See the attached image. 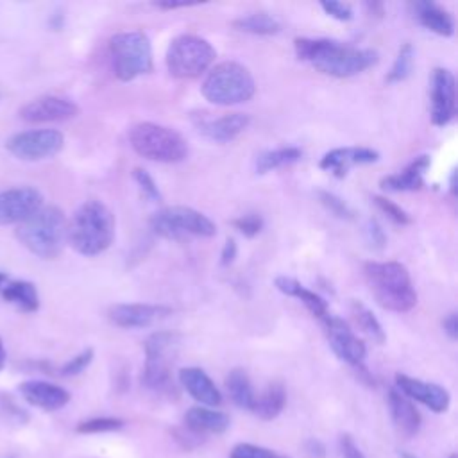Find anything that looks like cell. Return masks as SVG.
I'll list each match as a JSON object with an SVG mask.
<instances>
[{
	"label": "cell",
	"instance_id": "obj_27",
	"mask_svg": "<svg viewBox=\"0 0 458 458\" xmlns=\"http://www.w3.org/2000/svg\"><path fill=\"white\" fill-rule=\"evenodd\" d=\"M286 404V388L279 381H272L267 388L254 397V404L250 411L258 415L261 420L276 419Z\"/></svg>",
	"mask_w": 458,
	"mask_h": 458
},
{
	"label": "cell",
	"instance_id": "obj_49",
	"mask_svg": "<svg viewBox=\"0 0 458 458\" xmlns=\"http://www.w3.org/2000/svg\"><path fill=\"white\" fill-rule=\"evenodd\" d=\"M454 177H456V172L453 170V174H451V181H449V190H451V193L454 195V191H456V184H454Z\"/></svg>",
	"mask_w": 458,
	"mask_h": 458
},
{
	"label": "cell",
	"instance_id": "obj_26",
	"mask_svg": "<svg viewBox=\"0 0 458 458\" xmlns=\"http://www.w3.org/2000/svg\"><path fill=\"white\" fill-rule=\"evenodd\" d=\"M413 13H415V18L419 20V23L438 34V36H444V38H451L454 34V20L453 16L444 9L440 7L438 4L435 2H415L413 4Z\"/></svg>",
	"mask_w": 458,
	"mask_h": 458
},
{
	"label": "cell",
	"instance_id": "obj_6",
	"mask_svg": "<svg viewBox=\"0 0 458 458\" xmlns=\"http://www.w3.org/2000/svg\"><path fill=\"white\" fill-rule=\"evenodd\" d=\"M127 138L132 150L148 161L179 163L188 156V141L182 134L156 122L134 123Z\"/></svg>",
	"mask_w": 458,
	"mask_h": 458
},
{
	"label": "cell",
	"instance_id": "obj_43",
	"mask_svg": "<svg viewBox=\"0 0 458 458\" xmlns=\"http://www.w3.org/2000/svg\"><path fill=\"white\" fill-rule=\"evenodd\" d=\"M340 453H342V458H365L361 449L356 445L352 437L347 433L340 435Z\"/></svg>",
	"mask_w": 458,
	"mask_h": 458
},
{
	"label": "cell",
	"instance_id": "obj_33",
	"mask_svg": "<svg viewBox=\"0 0 458 458\" xmlns=\"http://www.w3.org/2000/svg\"><path fill=\"white\" fill-rule=\"evenodd\" d=\"M413 59H415V50L411 43H404L399 52L397 57L390 68V72L386 73V82L394 84V82H401L404 79L410 77L411 68H413Z\"/></svg>",
	"mask_w": 458,
	"mask_h": 458
},
{
	"label": "cell",
	"instance_id": "obj_41",
	"mask_svg": "<svg viewBox=\"0 0 458 458\" xmlns=\"http://www.w3.org/2000/svg\"><path fill=\"white\" fill-rule=\"evenodd\" d=\"M363 229H365V240H367V243H369L374 250H381V249L386 245V234H385V231H383V227L379 225L377 220H374V218L367 220V224H365Z\"/></svg>",
	"mask_w": 458,
	"mask_h": 458
},
{
	"label": "cell",
	"instance_id": "obj_42",
	"mask_svg": "<svg viewBox=\"0 0 458 458\" xmlns=\"http://www.w3.org/2000/svg\"><path fill=\"white\" fill-rule=\"evenodd\" d=\"M320 7L324 9L326 14L338 21H349L352 18V7L344 2H320Z\"/></svg>",
	"mask_w": 458,
	"mask_h": 458
},
{
	"label": "cell",
	"instance_id": "obj_32",
	"mask_svg": "<svg viewBox=\"0 0 458 458\" xmlns=\"http://www.w3.org/2000/svg\"><path fill=\"white\" fill-rule=\"evenodd\" d=\"M351 315H352L356 326H358L369 338H372V342L383 344V342L386 340V335H385V331H383L381 322L376 318V315H374L361 301H356V299L351 301Z\"/></svg>",
	"mask_w": 458,
	"mask_h": 458
},
{
	"label": "cell",
	"instance_id": "obj_34",
	"mask_svg": "<svg viewBox=\"0 0 458 458\" xmlns=\"http://www.w3.org/2000/svg\"><path fill=\"white\" fill-rule=\"evenodd\" d=\"M122 426H123L122 419H116V417H95V419H88V420L79 422L75 431L77 433H86V435L107 433V431H116Z\"/></svg>",
	"mask_w": 458,
	"mask_h": 458
},
{
	"label": "cell",
	"instance_id": "obj_29",
	"mask_svg": "<svg viewBox=\"0 0 458 458\" xmlns=\"http://www.w3.org/2000/svg\"><path fill=\"white\" fill-rule=\"evenodd\" d=\"M225 390L231 401L243 410H250L254 404V388L243 369H233L225 377Z\"/></svg>",
	"mask_w": 458,
	"mask_h": 458
},
{
	"label": "cell",
	"instance_id": "obj_7",
	"mask_svg": "<svg viewBox=\"0 0 458 458\" xmlns=\"http://www.w3.org/2000/svg\"><path fill=\"white\" fill-rule=\"evenodd\" d=\"M109 57L118 81L129 82L152 72V45L143 30L116 32L109 39Z\"/></svg>",
	"mask_w": 458,
	"mask_h": 458
},
{
	"label": "cell",
	"instance_id": "obj_52",
	"mask_svg": "<svg viewBox=\"0 0 458 458\" xmlns=\"http://www.w3.org/2000/svg\"><path fill=\"white\" fill-rule=\"evenodd\" d=\"M276 458H286V456H276Z\"/></svg>",
	"mask_w": 458,
	"mask_h": 458
},
{
	"label": "cell",
	"instance_id": "obj_30",
	"mask_svg": "<svg viewBox=\"0 0 458 458\" xmlns=\"http://www.w3.org/2000/svg\"><path fill=\"white\" fill-rule=\"evenodd\" d=\"M302 157V150L297 147H279L272 150H263L256 156V172L267 174L281 166L297 163Z\"/></svg>",
	"mask_w": 458,
	"mask_h": 458
},
{
	"label": "cell",
	"instance_id": "obj_28",
	"mask_svg": "<svg viewBox=\"0 0 458 458\" xmlns=\"http://www.w3.org/2000/svg\"><path fill=\"white\" fill-rule=\"evenodd\" d=\"M2 297L25 313H34L39 308V295L36 284L30 281H7L2 288Z\"/></svg>",
	"mask_w": 458,
	"mask_h": 458
},
{
	"label": "cell",
	"instance_id": "obj_17",
	"mask_svg": "<svg viewBox=\"0 0 458 458\" xmlns=\"http://www.w3.org/2000/svg\"><path fill=\"white\" fill-rule=\"evenodd\" d=\"M395 388L401 394H404L408 399L422 403L435 413L447 411L451 404V395L444 386L437 383H428L406 374H395Z\"/></svg>",
	"mask_w": 458,
	"mask_h": 458
},
{
	"label": "cell",
	"instance_id": "obj_23",
	"mask_svg": "<svg viewBox=\"0 0 458 458\" xmlns=\"http://www.w3.org/2000/svg\"><path fill=\"white\" fill-rule=\"evenodd\" d=\"M184 426L191 433L204 435H220L229 428V417L224 411L208 406H191L184 413Z\"/></svg>",
	"mask_w": 458,
	"mask_h": 458
},
{
	"label": "cell",
	"instance_id": "obj_45",
	"mask_svg": "<svg viewBox=\"0 0 458 458\" xmlns=\"http://www.w3.org/2000/svg\"><path fill=\"white\" fill-rule=\"evenodd\" d=\"M442 327H444V333L451 338V340H456L458 338V317L454 311H451L444 320H442Z\"/></svg>",
	"mask_w": 458,
	"mask_h": 458
},
{
	"label": "cell",
	"instance_id": "obj_8",
	"mask_svg": "<svg viewBox=\"0 0 458 458\" xmlns=\"http://www.w3.org/2000/svg\"><path fill=\"white\" fill-rule=\"evenodd\" d=\"M216 50L213 45L195 34L174 38L166 48V70L175 79H197L215 63Z\"/></svg>",
	"mask_w": 458,
	"mask_h": 458
},
{
	"label": "cell",
	"instance_id": "obj_51",
	"mask_svg": "<svg viewBox=\"0 0 458 458\" xmlns=\"http://www.w3.org/2000/svg\"><path fill=\"white\" fill-rule=\"evenodd\" d=\"M403 458H415V456H411V454H408V453H403ZM449 458H456V454H451Z\"/></svg>",
	"mask_w": 458,
	"mask_h": 458
},
{
	"label": "cell",
	"instance_id": "obj_2",
	"mask_svg": "<svg viewBox=\"0 0 458 458\" xmlns=\"http://www.w3.org/2000/svg\"><path fill=\"white\" fill-rule=\"evenodd\" d=\"M114 227L111 209L104 202L89 199L82 202L66 222V242L82 256H98L111 247Z\"/></svg>",
	"mask_w": 458,
	"mask_h": 458
},
{
	"label": "cell",
	"instance_id": "obj_20",
	"mask_svg": "<svg viewBox=\"0 0 458 458\" xmlns=\"http://www.w3.org/2000/svg\"><path fill=\"white\" fill-rule=\"evenodd\" d=\"M179 383L200 406L215 408L222 404V394L213 379L199 367H184L179 370Z\"/></svg>",
	"mask_w": 458,
	"mask_h": 458
},
{
	"label": "cell",
	"instance_id": "obj_19",
	"mask_svg": "<svg viewBox=\"0 0 458 458\" xmlns=\"http://www.w3.org/2000/svg\"><path fill=\"white\" fill-rule=\"evenodd\" d=\"M18 390L29 404L41 408L45 411L61 410L63 406H66L70 403V392L66 388H63L55 383L41 381V379L23 381L18 386Z\"/></svg>",
	"mask_w": 458,
	"mask_h": 458
},
{
	"label": "cell",
	"instance_id": "obj_46",
	"mask_svg": "<svg viewBox=\"0 0 458 458\" xmlns=\"http://www.w3.org/2000/svg\"><path fill=\"white\" fill-rule=\"evenodd\" d=\"M304 449H306V454L310 458H324L326 454V449L322 445L320 440H315V438H310L306 444H304Z\"/></svg>",
	"mask_w": 458,
	"mask_h": 458
},
{
	"label": "cell",
	"instance_id": "obj_44",
	"mask_svg": "<svg viewBox=\"0 0 458 458\" xmlns=\"http://www.w3.org/2000/svg\"><path fill=\"white\" fill-rule=\"evenodd\" d=\"M236 254H238V245H236L234 238H227L225 243H224V247H222V252H220V263H222L224 267L231 265V263L234 261Z\"/></svg>",
	"mask_w": 458,
	"mask_h": 458
},
{
	"label": "cell",
	"instance_id": "obj_10",
	"mask_svg": "<svg viewBox=\"0 0 458 458\" xmlns=\"http://www.w3.org/2000/svg\"><path fill=\"white\" fill-rule=\"evenodd\" d=\"M143 383L154 392H168L172 386V363L177 354L179 336L170 331H156L145 340Z\"/></svg>",
	"mask_w": 458,
	"mask_h": 458
},
{
	"label": "cell",
	"instance_id": "obj_47",
	"mask_svg": "<svg viewBox=\"0 0 458 458\" xmlns=\"http://www.w3.org/2000/svg\"><path fill=\"white\" fill-rule=\"evenodd\" d=\"M188 5H191V4H188V2H156L154 4V7H157V9H179V7H188Z\"/></svg>",
	"mask_w": 458,
	"mask_h": 458
},
{
	"label": "cell",
	"instance_id": "obj_25",
	"mask_svg": "<svg viewBox=\"0 0 458 458\" xmlns=\"http://www.w3.org/2000/svg\"><path fill=\"white\" fill-rule=\"evenodd\" d=\"M274 284H276V288H277L281 293L299 299V301L306 306V310H308L313 317H317L320 322L329 317L327 302H326L318 293H315L313 290L302 286L297 279L288 277V276H277V277L274 279Z\"/></svg>",
	"mask_w": 458,
	"mask_h": 458
},
{
	"label": "cell",
	"instance_id": "obj_48",
	"mask_svg": "<svg viewBox=\"0 0 458 458\" xmlns=\"http://www.w3.org/2000/svg\"><path fill=\"white\" fill-rule=\"evenodd\" d=\"M5 358H7L5 347H4V342H2V338H0V370H2L4 365H5Z\"/></svg>",
	"mask_w": 458,
	"mask_h": 458
},
{
	"label": "cell",
	"instance_id": "obj_5",
	"mask_svg": "<svg viewBox=\"0 0 458 458\" xmlns=\"http://www.w3.org/2000/svg\"><path fill=\"white\" fill-rule=\"evenodd\" d=\"M200 93L215 106H236L254 97L256 81L243 64L236 61H224L208 70Z\"/></svg>",
	"mask_w": 458,
	"mask_h": 458
},
{
	"label": "cell",
	"instance_id": "obj_3",
	"mask_svg": "<svg viewBox=\"0 0 458 458\" xmlns=\"http://www.w3.org/2000/svg\"><path fill=\"white\" fill-rule=\"evenodd\" d=\"M363 276L376 302L395 313H406L417 304L408 268L399 261H367Z\"/></svg>",
	"mask_w": 458,
	"mask_h": 458
},
{
	"label": "cell",
	"instance_id": "obj_40",
	"mask_svg": "<svg viewBox=\"0 0 458 458\" xmlns=\"http://www.w3.org/2000/svg\"><path fill=\"white\" fill-rule=\"evenodd\" d=\"M229 458H276V454L267 447L249 444V442H242V444H236L231 449Z\"/></svg>",
	"mask_w": 458,
	"mask_h": 458
},
{
	"label": "cell",
	"instance_id": "obj_38",
	"mask_svg": "<svg viewBox=\"0 0 458 458\" xmlns=\"http://www.w3.org/2000/svg\"><path fill=\"white\" fill-rule=\"evenodd\" d=\"M233 225H234V229H238L243 236L254 238V236H258V234L261 233V229H263V218H261V215H258V213H247V215H242V216L234 218V220H233Z\"/></svg>",
	"mask_w": 458,
	"mask_h": 458
},
{
	"label": "cell",
	"instance_id": "obj_13",
	"mask_svg": "<svg viewBox=\"0 0 458 458\" xmlns=\"http://www.w3.org/2000/svg\"><path fill=\"white\" fill-rule=\"evenodd\" d=\"M43 206V193L34 186L4 190L0 191V225L21 224Z\"/></svg>",
	"mask_w": 458,
	"mask_h": 458
},
{
	"label": "cell",
	"instance_id": "obj_31",
	"mask_svg": "<svg viewBox=\"0 0 458 458\" xmlns=\"http://www.w3.org/2000/svg\"><path fill=\"white\" fill-rule=\"evenodd\" d=\"M231 25L247 34H256V36H272L281 30V23L267 13H250L245 16H240L231 21Z\"/></svg>",
	"mask_w": 458,
	"mask_h": 458
},
{
	"label": "cell",
	"instance_id": "obj_16",
	"mask_svg": "<svg viewBox=\"0 0 458 458\" xmlns=\"http://www.w3.org/2000/svg\"><path fill=\"white\" fill-rule=\"evenodd\" d=\"M456 111L454 75L447 68H435L431 77V122L437 127L447 125Z\"/></svg>",
	"mask_w": 458,
	"mask_h": 458
},
{
	"label": "cell",
	"instance_id": "obj_14",
	"mask_svg": "<svg viewBox=\"0 0 458 458\" xmlns=\"http://www.w3.org/2000/svg\"><path fill=\"white\" fill-rule=\"evenodd\" d=\"M172 315V308L163 304L147 302H120L113 304L107 311L109 320L123 329H141L148 327Z\"/></svg>",
	"mask_w": 458,
	"mask_h": 458
},
{
	"label": "cell",
	"instance_id": "obj_37",
	"mask_svg": "<svg viewBox=\"0 0 458 458\" xmlns=\"http://www.w3.org/2000/svg\"><path fill=\"white\" fill-rule=\"evenodd\" d=\"M132 179L136 181V184L140 186L141 193H143L148 200H152V202H159V200H161V191H159V188H157L154 177H152L147 170H143V168H134V170H132Z\"/></svg>",
	"mask_w": 458,
	"mask_h": 458
},
{
	"label": "cell",
	"instance_id": "obj_53",
	"mask_svg": "<svg viewBox=\"0 0 458 458\" xmlns=\"http://www.w3.org/2000/svg\"><path fill=\"white\" fill-rule=\"evenodd\" d=\"M9 458H16V456H9Z\"/></svg>",
	"mask_w": 458,
	"mask_h": 458
},
{
	"label": "cell",
	"instance_id": "obj_35",
	"mask_svg": "<svg viewBox=\"0 0 458 458\" xmlns=\"http://www.w3.org/2000/svg\"><path fill=\"white\" fill-rule=\"evenodd\" d=\"M372 200H374V204L377 206V209H379L381 213H385L394 224H397V225H408V224H411L410 215H408L401 206H397L395 202H392V200H388V199H385V197H379V195H374Z\"/></svg>",
	"mask_w": 458,
	"mask_h": 458
},
{
	"label": "cell",
	"instance_id": "obj_22",
	"mask_svg": "<svg viewBox=\"0 0 458 458\" xmlns=\"http://www.w3.org/2000/svg\"><path fill=\"white\" fill-rule=\"evenodd\" d=\"M388 410H390L395 429L403 437L410 438V437L417 435V431L420 428V413L415 408V404L411 403V399H408L397 388H390L388 390Z\"/></svg>",
	"mask_w": 458,
	"mask_h": 458
},
{
	"label": "cell",
	"instance_id": "obj_39",
	"mask_svg": "<svg viewBox=\"0 0 458 458\" xmlns=\"http://www.w3.org/2000/svg\"><path fill=\"white\" fill-rule=\"evenodd\" d=\"M318 199L335 216L345 218V220L352 218V209L340 197H336L335 193H331V191H318Z\"/></svg>",
	"mask_w": 458,
	"mask_h": 458
},
{
	"label": "cell",
	"instance_id": "obj_1",
	"mask_svg": "<svg viewBox=\"0 0 458 458\" xmlns=\"http://www.w3.org/2000/svg\"><path fill=\"white\" fill-rule=\"evenodd\" d=\"M295 55L310 63L324 75L347 79L365 72L377 63V52L372 48H358L326 38H295Z\"/></svg>",
	"mask_w": 458,
	"mask_h": 458
},
{
	"label": "cell",
	"instance_id": "obj_18",
	"mask_svg": "<svg viewBox=\"0 0 458 458\" xmlns=\"http://www.w3.org/2000/svg\"><path fill=\"white\" fill-rule=\"evenodd\" d=\"M379 159V152L369 147H340L326 152L318 166L335 177H345L347 172L356 165H370Z\"/></svg>",
	"mask_w": 458,
	"mask_h": 458
},
{
	"label": "cell",
	"instance_id": "obj_36",
	"mask_svg": "<svg viewBox=\"0 0 458 458\" xmlns=\"http://www.w3.org/2000/svg\"><path fill=\"white\" fill-rule=\"evenodd\" d=\"M93 356H95V351H93L91 347H86L84 351H81L79 354H75L73 358H70V360L59 369V374L64 376V377H72V376L81 374V372L86 370L88 365L93 361Z\"/></svg>",
	"mask_w": 458,
	"mask_h": 458
},
{
	"label": "cell",
	"instance_id": "obj_11",
	"mask_svg": "<svg viewBox=\"0 0 458 458\" xmlns=\"http://www.w3.org/2000/svg\"><path fill=\"white\" fill-rule=\"evenodd\" d=\"M64 136L57 129H30L13 134L5 141L9 154L21 161H41L61 152Z\"/></svg>",
	"mask_w": 458,
	"mask_h": 458
},
{
	"label": "cell",
	"instance_id": "obj_21",
	"mask_svg": "<svg viewBox=\"0 0 458 458\" xmlns=\"http://www.w3.org/2000/svg\"><path fill=\"white\" fill-rule=\"evenodd\" d=\"M250 123V116L245 113H227L218 118H209L199 123V131L211 141L225 143L240 136Z\"/></svg>",
	"mask_w": 458,
	"mask_h": 458
},
{
	"label": "cell",
	"instance_id": "obj_9",
	"mask_svg": "<svg viewBox=\"0 0 458 458\" xmlns=\"http://www.w3.org/2000/svg\"><path fill=\"white\" fill-rule=\"evenodd\" d=\"M150 229L165 240H184L191 236L211 238L216 234L215 222L188 206H166L157 209L150 218Z\"/></svg>",
	"mask_w": 458,
	"mask_h": 458
},
{
	"label": "cell",
	"instance_id": "obj_4",
	"mask_svg": "<svg viewBox=\"0 0 458 458\" xmlns=\"http://www.w3.org/2000/svg\"><path fill=\"white\" fill-rule=\"evenodd\" d=\"M66 216L57 206H43L18 224V242L41 259H55L66 242Z\"/></svg>",
	"mask_w": 458,
	"mask_h": 458
},
{
	"label": "cell",
	"instance_id": "obj_15",
	"mask_svg": "<svg viewBox=\"0 0 458 458\" xmlns=\"http://www.w3.org/2000/svg\"><path fill=\"white\" fill-rule=\"evenodd\" d=\"M79 114V106L59 95H43L20 109V118L29 123H47V122H64Z\"/></svg>",
	"mask_w": 458,
	"mask_h": 458
},
{
	"label": "cell",
	"instance_id": "obj_50",
	"mask_svg": "<svg viewBox=\"0 0 458 458\" xmlns=\"http://www.w3.org/2000/svg\"><path fill=\"white\" fill-rule=\"evenodd\" d=\"M5 283H7V274H5V272H0V292H2V288H4Z\"/></svg>",
	"mask_w": 458,
	"mask_h": 458
},
{
	"label": "cell",
	"instance_id": "obj_12",
	"mask_svg": "<svg viewBox=\"0 0 458 458\" xmlns=\"http://www.w3.org/2000/svg\"><path fill=\"white\" fill-rule=\"evenodd\" d=\"M324 329H326V336L329 342V347L333 349V352L345 363L352 365V367H361L365 356H367V347L363 344V340H360L356 336V333L351 329V326L338 318L329 315L327 318L322 320Z\"/></svg>",
	"mask_w": 458,
	"mask_h": 458
},
{
	"label": "cell",
	"instance_id": "obj_24",
	"mask_svg": "<svg viewBox=\"0 0 458 458\" xmlns=\"http://www.w3.org/2000/svg\"><path fill=\"white\" fill-rule=\"evenodd\" d=\"M429 168V156L415 157L404 170L381 179V188L386 191H417L424 186V174Z\"/></svg>",
	"mask_w": 458,
	"mask_h": 458
}]
</instances>
